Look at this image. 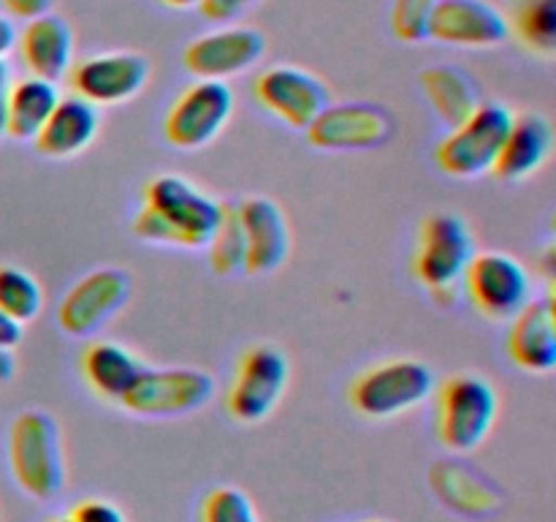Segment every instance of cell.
<instances>
[{
    "label": "cell",
    "instance_id": "4316f807",
    "mask_svg": "<svg viewBox=\"0 0 556 522\" xmlns=\"http://www.w3.org/2000/svg\"><path fill=\"white\" fill-rule=\"evenodd\" d=\"M206 248H210V266L217 275L228 277L244 270V234L237 204H223Z\"/></svg>",
    "mask_w": 556,
    "mask_h": 522
},
{
    "label": "cell",
    "instance_id": "1f68e13d",
    "mask_svg": "<svg viewBox=\"0 0 556 522\" xmlns=\"http://www.w3.org/2000/svg\"><path fill=\"white\" fill-rule=\"evenodd\" d=\"M255 3L258 0H201L199 9L210 22H231L248 9H253Z\"/></svg>",
    "mask_w": 556,
    "mask_h": 522
},
{
    "label": "cell",
    "instance_id": "74e56055",
    "mask_svg": "<svg viewBox=\"0 0 556 522\" xmlns=\"http://www.w3.org/2000/svg\"><path fill=\"white\" fill-rule=\"evenodd\" d=\"M161 3L172 5V9H193V5H199L201 0H161Z\"/></svg>",
    "mask_w": 556,
    "mask_h": 522
},
{
    "label": "cell",
    "instance_id": "9a60e30c",
    "mask_svg": "<svg viewBox=\"0 0 556 522\" xmlns=\"http://www.w3.org/2000/svg\"><path fill=\"white\" fill-rule=\"evenodd\" d=\"M255 98L291 128H307L331 103L324 79L296 65H271L261 71Z\"/></svg>",
    "mask_w": 556,
    "mask_h": 522
},
{
    "label": "cell",
    "instance_id": "836d02e7",
    "mask_svg": "<svg viewBox=\"0 0 556 522\" xmlns=\"http://www.w3.org/2000/svg\"><path fill=\"white\" fill-rule=\"evenodd\" d=\"M20 340H22V324H16L14 319H9V315L0 310V346L14 348Z\"/></svg>",
    "mask_w": 556,
    "mask_h": 522
},
{
    "label": "cell",
    "instance_id": "4fadbf2b",
    "mask_svg": "<svg viewBox=\"0 0 556 522\" xmlns=\"http://www.w3.org/2000/svg\"><path fill=\"white\" fill-rule=\"evenodd\" d=\"M394 117L378 103H329L307 125L309 145L318 150H372L394 134Z\"/></svg>",
    "mask_w": 556,
    "mask_h": 522
},
{
    "label": "cell",
    "instance_id": "3957f363",
    "mask_svg": "<svg viewBox=\"0 0 556 522\" xmlns=\"http://www.w3.org/2000/svg\"><path fill=\"white\" fill-rule=\"evenodd\" d=\"M9 465L30 498L49 500L63 489L65 465L60 427L49 413L22 411L9 430Z\"/></svg>",
    "mask_w": 556,
    "mask_h": 522
},
{
    "label": "cell",
    "instance_id": "d590c367",
    "mask_svg": "<svg viewBox=\"0 0 556 522\" xmlns=\"http://www.w3.org/2000/svg\"><path fill=\"white\" fill-rule=\"evenodd\" d=\"M14 44H16L14 22H11L9 16L0 14V60H3L11 49H14Z\"/></svg>",
    "mask_w": 556,
    "mask_h": 522
},
{
    "label": "cell",
    "instance_id": "44dd1931",
    "mask_svg": "<svg viewBox=\"0 0 556 522\" xmlns=\"http://www.w3.org/2000/svg\"><path fill=\"white\" fill-rule=\"evenodd\" d=\"M20 41L22 60H25L30 76L58 82L60 76L68 74L74 65V30L68 22L58 14H41L27 20Z\"/></svg>",
    "mask_w": 556,
    "mask_h": 522
},
{
    "label": "cell",
    "instance_id": "d6a6232c",
    "mask_svg": "<svg viewBox=\"0 0 556 522\" xmlns=\"http://www.w3.org/2000/svg\"><path fill=\"white\" fill-rule=\"evenodd\" d=\"M54 0H3V5L9 9V14L20 16V20H33V16H41L52 9Z\"/></svg>",
    "mask_w": 556,
    "mask_h": 522
},
{
    "label": "cell",
    "instance_id": "ac0fdd59",
    "mask_svg": "<svg viewBox=\"0 0 556 522\" xmlns=\"http://www.w3.org/2000/svg\"><path fill=\"white\" fill-rule=\"evenodd\" d=\"M429 487L445 509L462 517L481 520V517L494 514L503 506V493H500L497 484L459 460L434 462L429 468Z\"/></svg>",
    "mask_w": 556,
    "mask_h": 522
},
{
    "label": "cell",
    "instance_id": "cb8c5ba5",
    "mask_svg": "<svg viewBox=\"0 0 556 522\" xmlns=\"http://www.w3.org/2000/svg\"><path fill=\"white\" fill-rule=\"evenodd\" d=\"M418 85H421L427 101L432 103L434 114L448 128L470 117L481 103L476 79L456 65H429L418 74Z\"/></svg>",
    "mask_w": 556,
    "mask_h": 522
},
{
    "label": "cell",
    "instance_id": "52a82bcc",
    "mask_svg": "<svg viewBox=\"0 0 556 522\" xmlns=\"http://www.w3.org/2000/svg\"><path fill=\"white\" fill-rule=\"evenodd\" d=\"M288 357L277 346L244 348L226 391V411L242 424H258L280 406L288 389Z\"/></svg>",
    "mask_w": 556,
    "mask_h": 522
},
{
    "label": "cell",
    "instance_id": "f546056e",
    "mask_svg": "<svg viewBox=\"0 0 556 522\" xmlns=\"http://www.w3.org/2000/svg\"><path fill=\"white\" fill-rule=\"evenodd\" d=\"M201 522H258V517L242 489L215 487L201 500Z\"/></svg>",
    "mask_w": 556,
    "mask_h": 522
},
{
    "label": "cell",
    "instance_id": "d6986e66",
    "mask_svg": "<svg viewBox=\"0 0 556 522\" xmlns=\"http://www.w3.org/2000/svg\"><path fill=\"white\" fill-rule=\"evenodd\" d=\"M508 357L527 373H552L556 364L554 299H530L510 319Z\"/></svg>",
    "mask_w": 556,
    "mask_h": 522
},
{
    "label": "cell",
    "instance_id": "d4e9b609",
    "mask_svg": "<svg viewBox=\"0 0 556 522\" xmlns=\"http://www.w3.org/2000/svg\"><path fill=\"white\" fill-rule=\"evenodd\" d=\"M58 101L60 96L54 82L41 79V76H25L20 82H11L9 107H5V136L16 141L36 139Z\"/></svg>",
    "mask_w": 556,
    "mask_h": 522
},
{
    "label": "cell",
    "instance_id": "30bf717a",
    "mask_svg": "<svg viewBox=\"0 0 556 522\" xmlns=\"http://www.w3.org/2000/svg\"><path fill=\"white\" fill-rule=\"evenodd\" d=\"M462 283L478 313L492 321H510L532 299L530 272L508 253H476Z\"/></svg>",
    "mask_w": 556,
    "mask_h": 522
},
{
    "label": "cell",
    "instance_id": "4dcf8cb0",
    "mask_svg": "<svg viewBox=\"0 0 556 522\" xmlns=\"http://www.w3.org/2000/svg\"><path fill=\"white\" fill-rule=\"evenodd\" d=\"M71 520L74 522H125V514L114 504L101 498H87L79 506L71 509Z\"/></svg>",
    "mask_w": 556,
    "mask_h": 522
},
{
    "label": "cell",
    "instance_id": "ab89813d",
    "mask_svg": "<svg viewBox=\"0 0 556 522\" xmlns=\"http://www.w3.org/2000/svg\"><path fill=\"white\" fill-rule=\"evenodd\" d=\"M362 522H386V520H362Z\"/></svg>",
    "mask_w": 556,
    "mask_h": 522
},
{
    "label": "cell",
    "instance_id": "ffe728a7",
    "mask_svg": "<svg viewBox=\"0 0 556 522\" xmlns=\"http://www.w3.org/2000/svg\"><path fill=\"white\" fill-rule=\"evenodd\" d=\"M554 147V125L552 120L538 112H527L514 117L508 136L503 141L492 174H497L505 183H519L535 174L548 161Z\"/></svg>",
    "mask_w": 556,
    "mask_h": 522
},
{
    "label": "cell",
    "instance_id": "9c48e42d",
    "mask_svg": "<svg viewBox=\"0 0 556 522\" xmlns=\"http://www.w3.org/2000/svg\"><path fill=\"white\" fill-rule=\"evenodd\" d=\"M231 114L233 92L226 82L195 79L166 112L163 136L179 150H201L220 136Z\"/></svg>",
    "mask_w": 556,
    "mask_h": 522
},
{
    "label": "cell",
    "instance_id": "8fae6325",
    "mask_svg": "<svg viewBox=\"0 0 556 522\" xmlns=\"http://www.w3.org/2000/svg\"><path fill=\"white\" fill-rule=\"evenodd\" d=\"M130 297V277L117 266H101L68 288L58 308L60 330L65 335L87 337L101 330Z\"/></svg>",
    "mask_w": 556,
    "mask_h": 522
},
{
    "label": "cell",
    "instance_id": "7a4b0ae2",
    "mask_svg": "<svg viewBox=\"0 0 556 522\" xmlns=\"http://www.w3.org/2000/svg\"><path fill=\"white\" fill-rule=\"evenodd\" d=\"M476 256V243L465 217L456 212H432L418 228L413 275L438 302H448Z\"/></svg>",
    "mask_w": 556,
    "mask_h": 522
},
{
    "label": "cell",
    "instance_id": "484cf974",
    "mask_svg": "<svg viewBox=\"0 0 556 522\" xmlns=\"http://www.w3.org/2000/svg\"><path fill=\"white\" fill-rule=\"evenodd\" d=\"M510 30L530 52L552 58L556 52V0H519Z\"/></svg>",
    "mask_w": 556,
    "mask_h": 522
},
{
    "label": "cell",
    "instance_id": "ba28073f",
    "mask_svg": "<svg viewBox=\"0 0 556 522\" xmlns=\"http://www.w3.org/2000/svg\"><path fill=\"white\" fill-rule=\"evenodd\" d=\"M215 395V381L199 368H144L119 406L136 417H185Z\"/></svg>",
    "mask_w": 556,
    "mask_h": 522
},
{
    "label": "cell",
    "instance_id": "7c38bea8",
    "mask_svg": "<svg viewBox=\"0 0 556 522\" xmlns=\"http://www.w3.org/2000/svg\"><path fill=\"white\" fill-rule=\"evenodd\" d=\"M74 96L92 107H114L130 101L150 82V60L139 52L90 54L68 69Z\"/></svg>",
    "mask_w": 556,
    "mask_h": 522
},
{
    "label": "cell",
    "instance_id": "f1b7e54d",
    "mask_svg": "<svg viewBox=\"0 0 556 522\" xmlns=\"http://www.w3.org/2000/svg\"><path fill=\"white\" fill-rule=\"evenodd\" d=\"M440 0H394L391 5V30L400 41L421 44L429 38V22Z\"/></svg>",
    "mask_w": 556,
    "mask_h": 522
},
{
    "label": "cell",
    "instance_id": "5bb4252c",
    "mask_svg": "<svg viewBox=\"0 0 556 522\" xmlns=\"http://www.w3.org/2000/svg\"><path fill=\"white\" fill-rule=\"evenodd\" d=\"M266 52V38L253 27H220L185 47L182 63L195 79L226 82L253 69Z\"/></svg>",
    "mask_w": 556,
    "mask_h": 522
},
{
    "label": "cell",
    "instance_id": "e0dca14e",
    "mask_svg": "<svg viewBox=\"0 0 556 522\" xmlns=\"http://www.w3.org/2000/svg\"><path fill=\"white\" fill-rule=\"evenodd\" d=\"M244 234V270L248 275H269L280 270L291 250L286 212L269 196H248L237 204Z\"/></svg>",
    "mask_w": 556,
    "mask_h": 522
},
{
    "label": "cell",
    "instance_id": "2e32d148",
    "mask_svg": "<svg viewBox=\"0 0 556 522\" xmlns=\"http://www.w3.org/2000/svg\"><path fill=\"white\" fill-rule=\"evenodd\" d=\"M510 20L489 0H440L429 38L445 47L489 49L508 41Z\"/></svg>",
    "mask_w": 556,
    "mask_h": 522
},
{
    "label": "cell",
    "instance_id": "e575fe53",
    "mask_svg": "<svg viewBox=\"0 0 556 522\" xmlns=\"http://www.w3.org/2000/svg\"><path fill=\"white\" fill-rule=\"evenodd\" d=\"M9 90H11V71L5 60H0V136L5 134V107H9Z\"/></svg>",
    "mask_w": 556,
    "mask_h": 522
},
{
    "label": "cell",
    "instance_id": "8992f818",
    "mask_svg": "<svg viewBox=\"0 0 556 522\" xmlns=\"http://www.w3.org/2000/svg\"><path fill=\"white\" fill-rule=\"evenodd\" d=\"M514 112L500 101H481L476 112L448 130L434 147V161L448 177L470 179L492 172Z\"/></svg>",
    "mask_w": 556,
    "mask_h": 522
},
{
    "label": "cell",
    "instance_id": "6da1fadb",
    "mask_svg": "<svg viewBox=\"0 0 556 522\" xmlns=\"http://www.w3.org/2000/svg\"><path fill=\"white\" fill-rule=\"evenodd\" d=\"M223 201L212 199L179 174H157L147 183L144 204L134 217V234L152 245L206 248Z\"/></svg>",
    "mask_w": 556,
    "mask_h": 522
},
{
    "label": "cell",
    "instance_id": "83f0119b",
    "mask_svg": "<svg viewBox=\"0 0 556 522\" xmlns=\"http://www.w3.org/2000/svg\"><path fill=\"white\" fill-rule=\"evenodd\" d=\"M43 308V291L33 275L16 266H0V310L16 324H27Z\"/></svg>",
    "mask_w": 556,
    "mask_h": 522
},
{
    "label": "cell",
    "instance_id": "277c9868",
    "mask_svg": "<svg viewBox=\"0 0 556 522\" xmlns=\"http://www.w3.org/2000/svg\"><path fill=\"white\" fill-rule=\"evenodd\" d=\"M434 373L421 359H389L356 375L348 389L353 411L367 419H391L413 411L434 395Z\"/></svg>",
    "mask_w": 556,
    "mask_h": 522
},
{
    "label": "cell",
    "instance_id": "8d00e7d4",
    "mask_svg": "<svg viewBox=\"0 0 556 522\" xmlns=\"http://www.w3.org/2000/svg\"><path fill=\"white\" fill-rule=\"evenodd\" d=\"M14 373H16L14 351H11V348L0 346V384H5V381L14 378Z\"/></svg>",
    "mask_w": 556,
    "mask_h": 522
},
{
    "label": "cell",
    "instance_id": "5b68a950",
    "mask_svg": "<svg viewBox=\"0 0 556 522\" xmlns=\"http://www.w3.org/2000/svg\"><path fill=\"white\" fill-rule=\"evenodd\" d=\"M497 389L483 375L459 373L438 389V438L454 455L478 449L497 422Z\"/></svg>",
    "mask_w": 556,
    "mask_h": 522
},
{
    "label": "cell",
    "instance_id": "f35d334b",
    "mask_svg": "<svg viewBox=\"0 0 556 522\" xmlns=\"http://www.w3.org/2000/svg\"><path fill=\"white\" fill-rule=\"evenodd\" d=\"M47 522H74V520H71V517H52V520Z\"/></svg>",
    "mask_w": 556,
    "mask_h": 522
},
{
    "label": "cell",
    "instance_id": "603a6c76",
    "mask_svg": "<svg viewBox=\"0 0 556 522\" xmlns=\"http://www.w3.org/2000/svg\"><path fill=\"white\" fill-rule=\"evenodd\" d=\"M141 370L144 364L139 362V357L114 340H96L81 351V375H85L87 386L103 400H123Z\"/></svg>",
    "mask_w": 556,
    "mask_h": 522
},
{
    "label": "cell",
    "instance_id": "7402d4cb",
    "mask_svg": "<svg viewBox=\"0 0 556 522\" xmlns=\"http://www.w3.org/2000/svg\"><path fill=\"white\" fill-rule=\"evenodd\" d=\"M101 125L98 107L79 96H65L54 103L52 114L36 134V150L47 158H71L92 145Z\"/></svg>",
    "mask_w": 556,
    "mask_h": 522
}]
</instances>
